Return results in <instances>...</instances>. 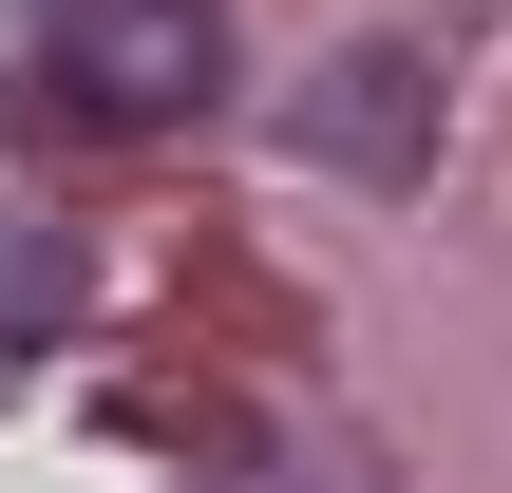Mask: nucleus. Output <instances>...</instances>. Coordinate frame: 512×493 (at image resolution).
<instances>
[{
  "label": "nucleus",
  "mask_w": 512,
  "mask_h": 493,
  "mask_svg": "<svg viewBox=\"0 0 512 493\" xmlns=\"http://www.w3.org/2000/svg\"><path fill=\"white\" fill-rule=\"evenodd\" d=\"M38 95L114 114V133H171V114L228 95V0H57L38 19Z\"/></svg>",
  "instance_id": "f257e3e1"
},
{
  "label": "nucleus",
  "mask_w": 512,
  "mask_h": 493,
  "mask_svg": "<svg viewBox=\"0 0 512 493\" xmlns=\"http://www.w3.org/2000/svg\"><path fill=\"white\" fill-rule=\"evenodd\" d=\"M304 152L342 190H418L437 171V38H342L323 95H304Z\"/></svg>",
  "instance_id": "f03ea898"
}]
</instances>
